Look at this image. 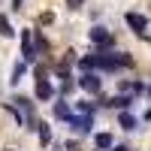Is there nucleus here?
Instances as JSON below:
<instances>
[{
    "label": "nucleus",
    "mask_w": 151,
    "mask_h": 151,
    "mask_svg": "<svg viewBox=\"0 0 151 151\" xmlns=\"http://www.w3.org/2000/svg\"><path fill=\"white\" fill-rule=\"evenodd\" d=\"M124 21H127V27H130L133 33L148 36V18H145V15H139V12H127V15H124Z\"/></svg>",
    "instance_id": "nucleus-1"
},
{
    "label": "nucleus",
    "mask_w": 151,
    "mask_h": 151,
    "mask_svg": "<svg viewBox=\"0 0 151 151\" xmlns=\"http://www.w3.org/2000/svg\"><path fill=\"white\" fill-rule=\"evenodd\" d=\"M36 100H52L55 97V88H52V82L45 79V73L42 70H36Z\"/></svg>",
    "instance_id": "nucleus-2"
},
{
    "label": "nucleus",
    "mask_w": 151,
    "mask_h": 151,
    "mask_svg": "<svg viewBox=\"0 0 151 151\" xmlns=\"http://www.w3.org/2000/svg\"><path fill=\"white\" fill-rule=\"evenodd\" d=\"M67 124H70L76 133H91V127H94V115H85V112H82V115H70Z\"/></svg>",
    "instance_id": "nucleus-3"
},
{
    "label": "nucleus",
    "mask_w": 151,
    "mask_h": 151,
    "mask_svg": "<svg viewBox=\"0 0 151 151\" xmlns=\"http://www.w3.org/2000/svg\"><path fill=\"white\" fill-rule=\"evenodd\" d=\"M88 40H91L97 48H109L112 42H115V40H112V33H109L106 27H91V30H88Z\"/></svg>",
    "instance_id": "nucleus-4"
},
{
    "label": "nucleus",
    "mask_w": 151,
    "mask_h": 151,
    "mask_svg": "<svg viewBox=\"0 0 151 151\" xmlns=\"http://www.w3.org/2000/svg\"><path fill=\"white\" fill-rule=\"evenodd\" d=\"M36 58V52H33V30H21V60H30Z\"/></svg>",
    "instance_id": "nucleus-5"
},
{
    "label": "nucleus",
    "mask_w": 151,
    "mask_h": 151,
    "mask_svg": "<svg viewBox=\"0 0 151 151\" xmlns=\"http://www.w3.org/2000/svg\"><path fill=\"white\" fill-rule=\"evenodd\" d=\"M79 85L85 88V91H91V94H97V91H100V85H103V82H100V76H97L94 70H88V73L82 76V79H79Z\"/></svg>",
    "instance_id": "nucleus-6"
},
{
    "label": "nucleus",
    "mask_w": 151,
    "mask_h": 151,
    "mask_svg": "<svg viewBox=\"0 0 151 151\" xmlns=\"http://www.w3.org/2000/svg\"><path fill=\"white\" fill-rule=\"evenodd\" d=\"M94 145H97L100 151H109L112 145H115V139H112V133H97V136H94Z\"/></svg>",
    "instance_id": "nucleus-7"
},
{
    "label": "nucleus",
    "mask_w": 151,
    "mask_h": 151,
    "mask_svg": "<svg viewBox=\"0 0 151 151\" xmlns=\"http://www.w3.org/2000/svg\"><path fill=\"white\" fill-rule=\"evenodd\" d=\"M130 103H133V100L130 97H112V100H106V106H112V109H130Z\"/></svg>",
    "instance_id": "nucleus-8"
},
{
    "label": "nucleus",
    "mask_w": 151,
    "mask_h": 151,
    "mask_svg": "<svg viewBox=\"0 0 151 151\" xmlns=\"http://www.w3.org/2000/svg\"><path fill=\"white\" fill-rule=\"evenodd\" d=\"M36 133H40V142L42 145L52 142V127H48V124H36Z\"/></svg>",
    "instance_id": "nucleus-9"
},
{
    "label": "nucleus",
    "mask_w": 151,
    "mask_h": 151,
    "mask_svg": "<svg viewBox=\"0 0 151 151\" xmlns=\"http://www.w3.org/2000/svg\"><path fill=\"white\" fill-rule=\"evenodd\" d=\"M118 121H121V127H124V130H136V118L130 115V112H127V109H124V112H121V118H118Z\"/></svg>",
    "instance_id": "nucleus-10"
},
{
    "label": "nucleus",
    "mask_w": 151,
    "mask_h": 151,
    "mask_svg": "<svg viewBox=\"0 0 151 151\" xmlns=\"http://www.w3.org/2000/svg\"><path fill=\"white\" fill-rule=\"evenodd\" d=\"M73 115V109L67 106V103H55V118H60V121H67Z\"/></svg>",
    "instance_id": "nucleus-11"
},
{
    "label": "nucleus",
    "mask_w": 151,
    "mask_h": 151,
    "mask_svg": "<svg viewBox=\"0 0 151 151\" xmlns=\"http://www.w3.org/2000/svg\"><path fill=\"white\" fill-rule=\"evenodd\" d=\"M24 70H27V60H18V64L12 67V85H18V79L24 76Z\"/></svg>",
    "instance_id": "nucleus-12"
},
{
    "label": "nucleus",
    "mask_w": 151,
    "mask_h": 151,
    "mask_svg": "<svg viewBox=\"0 0 151 151\" xmlns=\"http://www.w3.org/2000/svg\"><path fill=\"white\" fill-rule=\"evenodd\" d=\"M0 36H15V30H12V24H9V18L0 12Z\"/></svg>",
    "instance_id": "nucleus-13"
},
{
    "label": "nucleus",
    "mask_w": 151,
    "mask_h": 151,
    "mask_svg": "<svg viewBox=\"0 0 151 151\" xmlns=\"http://www.w3.org/2000/svg\"><path fill=\"white\" fill-rule=\"evenodd\" d=\"M45 48H48V42L42 40V33H33V52H36V55H42Z\"/></svg>",
    "instance_id": "nucleus-14"
},
{
    "label": "nucleus",
    "mask_w": 151,
    "mask_h": 151,
    "mask_svg": "<svg viewBox=\"0 0 151 151\" xmlns=\"http://www.w3.org/2000/svg\"><path fill=\"white\" fill-rule=\"evenodd\" d=\"M79 112H85V115H94V103H79Z\"/></svg>",
    "instance_id": "nucleus-15"
},
{
    "label": "nucleus",
    "mask_w": 151,
    "mask_h": 151,
    "mask_svg": "<svg viewBox=\"0 0 151 151\" xmlns=\"http://www.w3.org/2000/svg\"><path fill=\"white\" fill-rule=\"evenodd\" d=\"M64 3H67L70 9H82V3H85V0H64Z\"/></svg>",
    "instance_id": "nucleus-16"
},
{
    "label": "nucleus",
    "mask_w": 151,
    "mask_h": 151,
    "mask_svg": "<svg viewBox=\"0 0 151 151\" xmlns=\"http://www.w3.org/2000/svg\"><path fill=\"white\" fill-rule=\"evenodd\" d=\"M109 151H130V148H124V145H112Z\"/></svg>",
    "instance_id": "nucleus-17"
},
{
    "label": "nucleus",
    "mask_w": 151,
    "mask_h": 151,
    "mask_svg": "<svg viewBox=\"0 0 151 151\" xmlns=\"http://www.w3.org/2000/svg\"><path fill=\"white\" fill-rule=\"evenodd\" d=\"M145 121H151V109H148V112H145Z\"/></svg>",
    "instance_id": "nucleus-18"
}]
</instances>
